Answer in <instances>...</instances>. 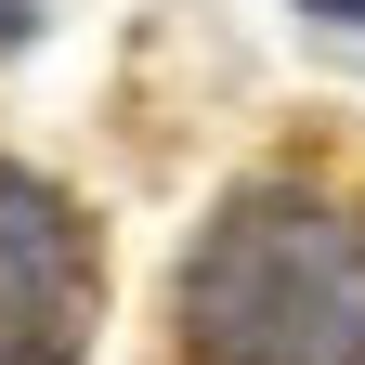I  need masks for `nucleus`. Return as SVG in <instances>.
Returning <instances> with one entry per match:
<instances>
[{
  "label": "nucleus",
  "instance_id": "nucleus-1",
  "mask_svg": "<svg viewBox=\"0 0 365 365\" xmlns=\"http://www.w3.org/2000/svg\"><path fill=\"white\" fill-rule=\"evenodd\" d=\"M182 339L196 365H365V222L300 182L235 196L196 235Z\"/></svg>",
  "mask_w": 365,
  "mask_h": 365
},
{
  "label": "nucleus",
  "instance_id": "nucleus-2",
  "mask_svg": "<svg viewBox=\"0 0 365 365\" xmlns=\"http://www.w3.org/2000/svg\"><path fill=\"white\" fill-rule=\"evenodd\" d=\"M91 339V222L39 170H0V365H78Z\"/></svg>",
  "mask_w": 365,
  "mask_h": 365
},
{
  "label": "nucleus",
  "instance_id": "nucleus-3",
  "mask_svg": "<svg viewBox=\"0 0 365 365\" xmlns=\"http://www.w3.org/2000/svg\"><path fill=\"white\" fill-rule=\"evenodd\" d=\"M313 14H365V0H313Z\"/></svg>",
  "mask_w": 365,
  "mask_h": 365
}]
</instances>
